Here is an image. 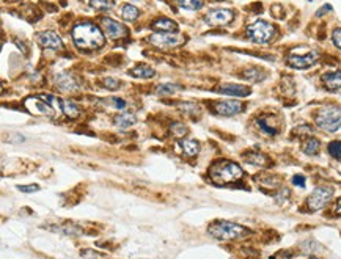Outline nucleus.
Instances as JSON below:
<instances>
[{"instance_id":"obj_1","label":"nucleus","mask_w":341,"mask_h":259,"mask_svg":"<svg viewBox=\"0 0 341 259\" xmlns=\"http://www.w3.org/2000/svg\"><path fill=\"white\" fill-rule=\"evenodd\" d=\"M73 41L79 51L93 52L104 46V33L93 22H80L73 28Z\"/></svg>"},{"instance_id":"obj_2","label":"nucleus","mask_w":341,"mask_h":259,"mask_svg":"<svg viewBox=\"0 0 341 259\" xmlns=\"http://www.w3.org/2000/svg\"><path fill=\"white\" fill-rule=\"evenodd\" d=\"M244 176L242 168L231 160H217L209 168V177L217 186H228L239 181Z\"/></svg>"},{"instance_id":"obj_3","label":"nucleus","mask_w":341,"mask_h":259,"mask_svg":"<svg viewBox=\"0 0 341 259\" xmlns=\"http://www.w3.org/2000/svg\"><path fill=\"white\" fill-rule=\"evenodd\" d=\"M208 233L219 240H236V239H242V237L249 236L250 230H247L246 226L237 225V223L216 220L209 225Z\"/></svg>"},{"instance_id":"obj_4","label":"nucleus","mask_w":341,"mask_h":259,"mask_svg":"<svg viewBox=\"0 0 341 259\" xmlns=\"http://www.w3.org/2000/svg\"><path fill=\"white\" fill-rule=\"evenodd\" d=\"M316 126L326 132L341 131V108L336 105H324L315 115Z\"/></svg>"},{"instance_id":"obj_5","label":"nucleus","mask_w":341,"mask_h":259,"mask_svg":"<svg viewBox=\"0 0 341 259\" xmlns=\"http://www.w3.org/2000/svg\"><path fill=\"white\" fill-rule=\"evenodd\" d=\"M247 36L258 44H267L275 36V27L266 21H256L249 25Z\"/></svg>"},{"instance_id":"obj_6","label":"nucleus","mask_w":341,"mask_h":259,"mask_svg":"<svg viewBox=\"0 0 341 259\" xmlns=\"http://www.w3.org/2000/svg\"><path fill=\"white\" fill-rule=\"evenodd\" d=\"M333 197V189L329 187V186H321V187H316L313 190V193L306 200V206H308V210H319L326 206Z\"/></svg>"},{"instance_id":"obj_7","label":"nucleus","mask_w":341,"mask_h":259,"mask_svg":"<svg viewBox=\"0 0 341 259\" xmlns=\"http://www.w3.org/2000/svg\"><path fill=\"white\" fill-rule=\"evenodd\" d=\"M27 108L33 113V115H43V117H49V118H55L58 110L55 107H52L49 102H46L40 96H35V98H28L25 101Z\"/></svg>"},{"instance_id":"obj_8","label":"nucleus","mask_w":341,"mask_h":259,"mask_svg":"<svg viewBox=\"0 0 341 259\" xmlns=\"http://www.w3.org/2000/svg\"><path fill=\"white\" fill-rule=\"evenodd\" d=\"M318 60H319V55L316 51H313V52H308L303 55L292 54L286 58V63H288V66L294 68V69H308L310 66H313Z\"/></svg>"},{"instance_id":"obj_9","label":"nucleus","mask_w":341,"mask_h":259,"mask_svg":"<svg viewBox=\"0 0 341 259\" xmlns=\"http://www.w3.org/2000/svg\"><path fill=\"white\" fill-rule=\"evenodd\" d=\"M101 25H103L106 36H109L110 40H120V38H124L127 35L126 27L123 24L117 22V21L110 19V18H103Z\"/></svg>"},{"instance_id":"obj_10","label":"nucleus","mask_w":341,"mask_h":259,"mask_svg":"<svg viewBox=\"0 0 341 259\" xmlns=\"http://www.w3.org/2000/svg\"><path fill=\"white\" fill-rule=\"evenodd\" d=\"M233 18H234V13L231 10L220 8V10L209 11L204 16V21L209 25H226V24H230L233 21Z\"/></svg>"},{"instance_id":"obj_11","label":"nucleus","mask_w":341,"mask_h":259,"mask_svg":"<svg viewBox=\"0 0 341 259\" xmlns=\"http://www.w3.org/2000/svg\"><path fill=\"white\" fill-rule=\"evenodd\" d=\"M37 41L40 46L46 47V49H55V51H61L63 49V41L61 38L55 33V31H41V33L37 35Z\"/></svg>"},{"instance_id":"obj_12","label":"nucleus","mask_w":341,"mask_h":259,"mask_svg":"<svg viewBox=\"0 0 341 259\" xmlns=\"http://www.w3.org/2000/svg\"><path fill=\"white\" fill-rule=\"evenodd\" d=\"M244 110V104L237 101H220L214 104V113L220 117H234Z\"/></svg>"},{"instance_id":"obj_13","label":"nucleus","mask_w":341,"mask_h":259,"mask_svg":"<svg viewBox=\"0 0 341 259\" xmlns=\"http://www.w3.org/2000/svg\"><path fill=\"white\" fill-rule=\"evenodd\" d=\"M150 41L157 47H176L183 43V36L176 33H154L151 35Z\"/></svg>"},{"instance_id":"obj_14","label":"nucleus","mask_w":341,"mask_h":259,"mask_svg":"<svg viewBox=\"0 0 341 259\" xmlns=\"http://www.w3.org/2000/svg\"><path fill=\"white\" fill-rule=\"evenodd\" d=\"M54 84L58 90L61 91H76L79 90V84L77 80L68 74V72H60V74H55L54 76Z\"/></svg>"},{"instance_id":"obj_15","label":"nucleus","mask_w":341,"mask_h":259,"mask_svg":"<svg viewBox=\"0 0 341 259\" xmlns=\"http://www.w3.org/2000/svg\"><path fill=\"white\" fill-rule=\"evenodd\" d=\"M49 230H52L54 233H60V234H66V236H82L84 231L80 226L70 223V221H61V223H55V225H47Z\"/></svg>"},{"instance_id":"obj_16","label":"nucleus","mask_w":341,"mask_h":259,"mask_svg":"<svg viewBox=\"0 0 341 259\" xmlns=\"http://www.w3.org/2000/svg\"><path fill=\"white\" fill-rule=\"evenodd\" d=\"M220 94L225 96H234V98H244V96L250 94V88L246 85H237V84H223L217 90Z\"/></svg>"},{"instance_id":"obj_17","label":"nucleus","mask_w":341,"mask_h":259,"mask_svg":"<svg viewBox=\"0 0 341 259\" xmlns=\"http://www.w3.org/2000/svg\"><path fill=\"white\" fill-rule=\"evenodd\" d=\"M151 28L156 31V33H176L178 24L167 18H159L151 24Z\"/></svg>"},{"instance_id":"obj_18","label":"nucleus","mask_w":341,"mask_h":259,"mask_svg":"<svg viewBox=\"0 0 341 259\" xmlns=\"http://www.w3.org/2000/svg\"><path fill=\"white\" fill-rule=\"evenodd\" d=\"M322 84L329 91H336L341 88V71H330L322 76Z\"/></svg>"},{"instance_id":"obj_19","label":"nucleus","mask_w":341,"mask_h":259,"mask_svg":"<svg viewBox=\"0 0 341 259\" xmlns=\"http://www.w3.org/2000/svg\"><path fill=\"white\" fill-rule=\"evenodd\" d=\"M256 124L267 135H277L279 134V126H277V123H275L274 117H261V118H258Z\"/></svg>"},{"instance_id":"obj_20","label":"nucleus","mask_w":341,"mask_h":259,"mask_svg":"<svg viewBox=\"0 0 341 259\" xmlns=\"http://www.w3.org/2000/svg\"><path fill=\"white\" fill-rule=\"evenodd\" d=\"M180 146L184 151V154L189 156V157L197 156L198 151H200V143L195 141V140H181L180 141Z\"/></svg>"},{"instance_id":"obj_21","label":"nucleus","mask_w":341,"mask_h":259,"mask_svg":"<svg viewBox=\"0 0 341 259\" xmlns=\"http://www.w3.org/2000/svg\"><path fill=\"white\" fill-rule=\"evenodd\" d=\"M319 148H321L319 140H318V138H313V137L306 138L305 143L302 144V151H303L306 156H315V154H318V153H319Z\"/></svg>"},{"instance_id":"obj_22","label":"nucleus","mask_w":341,"mask_h":259,"mask_svg":"<svg viewBox=\"0 0 341 259\" xmlns=\"http://www.w3.org/2000/svg\"><path fill=\"white\" fill-rule=\"evenodd\" d=\"M129 74L134 76V77H139V79H151V77H154L156 71L151 66H146V64H140V66H137V68L129 71Z\"/></svg>"},{"instance_id":"obj_23","label":"nucleus","mask_w":341,"mask_h":259,"mask_svg":"<svg viewBox=\"0 0 341 259\" xmlns=\"http://www.w3.org/2000/svg\"><path fill=\"white\" fill-rule=\"evenodd\" d=\"M113 123L118 127H131L132 124H135V117L131 115V113H120L115 118H113Z\"/></svg>"},{"instance_id":"obj_24","label":"nucleus","mask_w":341,"mask_h":259,"mask_svg":"<svg viewBox=\"0 0 341 259\" xmlns=\"http://www.w3.org/2000/svg\"><path fill=\"white\" fill-rule=\"evenodd\" d=\"M247 164H252V165H256V167H264L267 164V159L266 156H263L261 153H247L244 156Z\"/></svg>"},{"instance_id":"obj_25","label":"nucleus","mask_w":341,"mask_h":259,"mask_svg":"<svg viewBox=\"0 0 341 259\" xmlns=\"http://www.w3.org/2000/svg\"><path fill=\"white\" fill-rule=\"evenodd\" d=\"M173 2L178 7L189 10V11H197V10L203 8V0H173Z\"/></svg>"},{"instance_id":"obj_26","label":"nucleus","mask_w":341,"mask_h":259,"mask_svg":"<svg viewBox=\"0 0 341 259\" xmlns=\"http://www.w3.org/2000/svg\"><path fill=\"white\" fill-rule=\"evenodd\" d=\"M61 112H63V115L68 117V118H76V117H79V113H80L77 105L74 102H71V101H63Z\"/></svg>"},{"instance_id":"obj_27","label":"nucleus","mask_w":341,"mask_h":259,"mask_svg":"<svg viewBox=\"0 0 341 259\" xmlns=\"http://www.w3.org/2000/svg\"><path fill=\"white\" fill-rule=\"evenodd\" d=\"M121 16L126 21H135L139 18V10H137V7L127 4L121 8Z\"/></svg>"},{"instance_id":"obj_28","label":"nucleus","mask_w":341,"mask_h":259,"mask_svg":"<svg viewBox=\"0 0 341 259\" xmlns=\"http://www.w3.org/2000/svg\"><path fill=\"white\" fill-rule=\"evenodd\" d=\"M90 5L94 8V10H99V11H107V10H112L115 2L113 0H90Z\"/></svg>"},{"instance_id":"obj_29","label":"nucleus","mask_w":341,"mask_h":259,"mask_svg":"<svg viewBox=\"0 0 341 259\" xmlns=\"http://www.w3.org/2000/svg\"><path fill=\"white\" fill-rule=\"evenodd\" d=\"M242 76L246 77V79H249V80H252V82H258V80H261L266 74L261 72L259 69H256V68H250V69H247V71H244Z\"/></svg>"},{"instance_id":"obj_30","label":"nucleus","mask_w":341,"mask_h":259,"mask_svg":"<svg viewBox=\"0 0 341 259\" xmlns=\"http://www.w3.org/2000/svg\"><path fill=\"white\" fill-rule=\"evenodd\" d=\"M187 132H189V129H187V126H184L183 123H173V124H172V134H173L175 137H178V138L186 137Z\"/></svg>"},{"instance_id":"obj_31","label":"nucleus","mask_w":341,"mask_h":259,"mask_svg":"<svg viewBox=\"0 0 341 259\" xmlns=\"http://www.w3.org/2000/svg\"><path fill=\"white\" fill-rule=\"evenodd\" d=\"M327 151L332 157L341 160V141H332L327 146Z\"/></svg>"},{"instance_id":"obj_32","label":"nucleus","mask_w":341,"mask_h":259,"mask_svg":"<svg viewBox=\"0 0 341 259\" xmlns=\"http://www.w3.org/2000/svg\"><path fill=\"white\" fill-rule=\"evenodd\" d=\"M104 102L109 104V105H112L113 108H118V110H126V107H127L126 101L121 99V98H109V99H106Z\"/></svg>"},{"instance_id":"obj_33","label":"nucleus","mask_w":341,"mask_h":259,"mask_svg":"<svg viewBox=\"0 0 341 259\" xmlns=\"http://www.w3.org/2000/svg\"><path fill=\"white\" fill-rule=\"evenodd\" d=\"M180 90V85H175V84H164L157 88V94H173Z\"/></svg>"},{"instance_id":"obj_34","label":"nucleus","mask_w":341,"mask_h":259,"mask_svg":"<svg viewBox=\"0 0 341 259\" xmlns=\"http://www.w3.org/2000/svg\"><path fill=\"white\" fill-rule=\"evenodd\" d=\"M103 85L107 90H118L120 88V80L113 79V77H107V79L103 80Z\"/></svg>"},{"instance_id":"obj_35","label":"nucleus","mask_w":341,"mask_h":259,"mask_svg":"<svg viewBox=\"0 0 341 259\" xmlns=\"http://www.w3.org/2000/svg\"><path fill=\"white\" fill-rule=\"evenodd\" d=\"M181 108H183V112L186 113V115H192V117L197 115V113L200 112V108L195 105V104H183Z\"/></svg>"},{"instance_id":"obj_36","label":"nucleus","mask_w":341,"mask_h":259,"mask_svg":"<svg viewBox=\"0 0 341 259\" xmlns=\"http://www.w3.org/2000/svg\"><path fill=\"white\" fill-rule=\"evenodd\" d=\"M332 40H333V44L341 51V28H335V30H333Z\"/></svg>"},{"instance_id":"obj_37","label":"nucleus","mask_w":341,"mask_h":259,"mask_svg":"<svg viewBox=\"0 0 341 259\" xmlns=\"http://www.w3.org/2000/svg\"><path fill=\"white\" fill-rule=\"evenodd\" d=\"M18 190H21L24 193H33V192L40 190V187L37 184H31V186H18Z\"/></svg>"},{"instance_id":"obj_38","label":"nucleus","mask_w":341,"mask_h":259,"mask_svg":"<svg viewBox=\"0 0 341 259\" xmlns=\"http://www.w3.org/2000/svg\"><path fill=\"white\" fill-rule=\"evenodd\" d=\"M292 184L297 186V187H305V177L302 174H296L292 177Z\"/></svg>"},{"instance_id":"obj_39","label":"nucleus","mask_w":341,"mask_h":259,"mask_svg":"<svg viewBox=\"0 0 341 259\" xmlns=\"http://www.w3.org/2000/svg\"><path fill=\"white\" fill-rule=\"evenodd\" d=\"M329 11H332V7H330V5H326V7H324V8H321V10H319V11L316 13V16H318V18H319V16L326 14V13H329Z\"/></svg>"},{"instance_id":"obj_40","label":"nucleus","mask_w":341,"mask_h":259,"mask_svg":"<svg viewBox=\"0 0 341 259\" xmlns=\"http://www.w3.org/2000/svg\"><path fill=\"white\" fill-rule=\"evenodd\" d=\"M333 214H335V215H341V198H338V201H336V204H335Z\"/></svg>"},{"instance_id":"obj_41","label":"nucleus","mask_w":341,"mask_h":259,"mask_svg":"<svg viewBox=\"0 0 341 259\" xmlns=\"http://www.w3.org/2000/svg\"><path fill=\"white\" fill-rule=\"evenodd\" d=\"M308 259H319V257H308Z\"/></svg>"}]
</instances>
